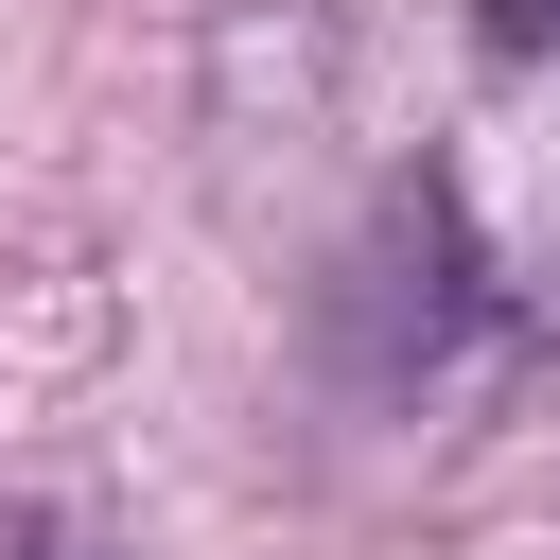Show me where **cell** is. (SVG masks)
Instances as JSON below:
<instances>
[{
  "mask_svg": "<svg viewBox=\"0 0 560 560\" xmlns=\"http://www.w3.org/2000/svg\"><path fill=\"white\" fill-rule=\"evenodd\" d=\"M472 52H490V70H542V52H560V0H472Z\"/></svg>",
  "mask_w": 560,
  "mask_h": 560,
  "instance_id": "cell-2",
  "label": "cell"
},
{
  "mask_svg": "<svg viewBox=\"0 0 560 560\" xmlns=\"http://www.w3.org/2000/svg\"><path fill=\"white\" fill-rule=\"evenodd\" d=\"M525 332H542V298L472 245L455 175H402V192L368 210V245L315 280V350H332L350 402H438L472 350H525Z\"/></svg>",
  "mask_w": 560,
  "mask_h": 560,
  "instance_id": "cell-1",
  "label": "cell"
},
{
  "mask_svg": "<svg viewBox=\"0 0 560 560\" xmlns=\"http://www.w3.org/2000/svg\"><path fill=\"white\" fill-rule=\"evenodd\" d=\"M0 560H105L88 525H52V508H0Z\"/></svg>",
  "mask_w": 560,
  "mask_h": 560,
  "instance_id": "cell-3",
  "label": "cell"
}]
</instances>
